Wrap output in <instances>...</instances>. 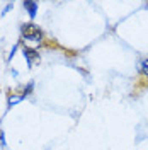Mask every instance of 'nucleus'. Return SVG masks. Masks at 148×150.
<instances>
[{
	"instance_id": "obj_1",
	"label": "nucleus",
	"mask_w": 148,
	"mask_h": 150,
	"mask_svg": "<svg viewBox=\"0 0 148 150\" xmlns=\"http://www.w3.org/2000/svg\"><path fill=\"white\" fill-rule=\"evenodd\" d=\"M22 43H24V46L26 50H31V51H34L41 43H43V34L39 33V34H34V36H27L22 39Z\"/></svg>"
},
{
	"instance_id": "obj_2",
	"label": "nucleus",
	"mask_w": 148,
	"mask_h": 150,
	"mask_svg": "<svg viewBox=\"0 0 148 150\" xmlns=\"http://www.w3.org/2000/svg\"><path fill=\"white\" fill-rule=\"evenodd\" d=\"M39 33H41L39 28H37L36 24H32V22H29V24H24V26H22V34H24V38L34 36V34H39Z\"/></svg>"
},
{
	"instance_id": "obj_3",
	"label": "nucleus",
	"mask_w": 148,
	"mask_h": 150,
	"mask_svg": "<svg viewBox=\"0 0 148 150\" xmlns=\"http://www.w3.org/2000/svg\"><path fill=\"white\" fill-rule=\"evenodd\" d=\"M24 56L27 58V63L29 67H32L36 62H39V55H37L36 51H31V50H24Z\"/></svg>"
},
{
	"instance_id": "obj_4",
	"label": "nucleus",
	"mask_w": 148,
	"mask_h": 150,
	"mask_svg": "<svg viewBox=\"0 0 148 150\" xmlns=\"http://www.w3.org/2000/svg\"><path fill=\"white\" fill-rule=\"evenodd\" d=\"M24 9L27 10V14L31 17H36V12H37V4L36 2H24Z\"/></svg>"
},
{
	"instance_id": "obj_5",
	"label": "nucleus",
	"mask_w": 148,
	"mask_h": 150,
	"mask_svg": "<svg viewBox=\"0 0 148 150\" xmlns=\"http://www.w3.org/2000/svg\"><path fill=\"white\" fill-rule=\"evenodd\" d=\"M140 72H141L143 75H147V77H148V58H145V60L140 63Z\"/></svg>"
},
{
	"instance_id": "obj_6",
	"label": "nucleus",
	"mask_w": 148,
	"mask_h": 150,
	"mask_svg": "<svg viewBox=\"0 0 148 150\" xmlns=\"http://www.w3.org/2000/svg\"><path fill=\"white\" fill-rule=\"evenodd\" d=\"M22 97H17V96H10L9 97V106H12V104H16V103H19Z\"/></svg>"
}]
</instances>
